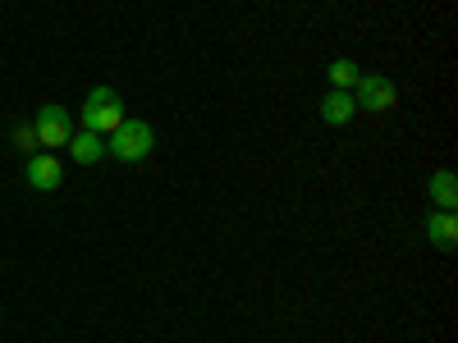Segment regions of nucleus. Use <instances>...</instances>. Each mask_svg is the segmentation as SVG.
<instances>
[{
  "mask_svg": "<svg viewBox=\"0 0 458 343\" xmlns=\"http://www.w3.org/2000/svg\"><path fill=\"white\" fill-rule=\"evenodd\" d=\"M151 146H157V129H151L147 120H124L106 138V156L124 161V165H138V161L151 156Z\"/></svg>",
  "mask_w": 458,
  "mask_h": 343,
  "instance_id": "obj_1",
  "label": "nucleus"
},
{
  "mask_svg": "<svg viewBox=\"0 0 458 343\" xmlns=\"http://www.w3.org/2000/svg\"><path fill=\"white\" fill-rule=\"evenodd\" d=\"M83 129L88 133H101V138H110L114 129L124 124V101H120V92L114 88H92L88 92V101H83Z\"/></svg>",
  "mask_w": 458,
  "mask_h": 343,
  "instance_id": "obj_2",
  "label": "nucleus"
},
{
  "mask_svg": "<svg viewBox=\"0 0 458 343\" xmlns=\"http://www.w3.org/2000/svg\"><path fill=\"white\" fill-rule=\"evenodd\" d=\"M32 133H37V146L42 151H64L69 138H73V120L60 101H47L37 105V120H32Z\"/></svg>",
  "mask_w": 458,
  "mask_h": 343,
  "instance_id": "obj_3",
  "label": "nucleus"
},
{
  "mask_svg": "<svg viewBox=\"0 0 458 343\" xmlns=\"http://www.w3.org/2000/svg\"><path fill=\"white\" fill-rule=\"evenodd\" d=\"M353 101H358V110H367V114H386V110H394L399 88H394L390 73H362L358 88H353Z\"/></svg>",
  "mask_w": 458,
  "mask_h": 343,
  "instance_id": "obj_4",
  "label": "nucleus"
},
{
  "mask_svg": "<svg viewBox=\"0 0 458 343\" xmlns=\"http://www.w3.org/2000/svg\"><path fill=\"white\" fill-rule=\"evenodd\" d=\"M64 183V165L55 151H32L28 156V188H37V193H55V188Z\"/></svg>",
  "mask_w": 458,
  "mask_h": 343,
  "instance_id": "obj_5",
  "label": "nucleus"
},
{
  "mask_svg": "<svg viewBox=\"0 0 458 343\" xmlns=\"http://www.w3.org/2000/svg\"><path fill=\"white\" fill-rule=\"evenodd\" d=\"M427 238L436 252H454L458 247V215L454 211H431L427 215Z\"/></svg>",
  "mask_w": 458,
  "mask_h": 343,
  "instance_id": "obj_6",
  "label": "nucleus"
},
{
  "mask_svg": "<svg viewBox=\"0 0 458 343\" xmlns=\"http://www.w3.org/2000/svg\"><path fill=\"white\" fill-rule=\"evenodd\" d=\"M69 161L73 165H101V156H106V138L101 133H88V129H79V133H73L69 138Z\"/></svg>",
  "mask_w": 458,
  "mask_h": 343,
  "instance_id": "obj_7",
  "label": "nucleus"
},
{
  "mask_svg": "<svg viewBox=\"0 0 458 343\" xmlns=\"http://www.w3.org/2000/svg\"><path fill=\"white\" fill-rule=\"evenodd\" d=\"M358 114V101H353V92H339V88H330L326 96H321V120L330 124V129H344Z\"/></svg>",
  "mask_w": 458,
  "mask_h": 343,
  "instance_id": "obj_8",
  "label": "nucleus"
},
{
  "mask_svg": "<svg viewBox=\"0 0 458 343\" xmlns=\"http://www.w3.org/2000/svg\"><path fill=\"white\" fill-rule=\"evenodd\" d=\"M427 197H431L436 211H458V179H454V170H436L431 174Z\"/></svg>",
  "mask_w": 458,
  "mask_h": 343,
  "instance_id": "obj_9",
  "label": "nucleus"
},
{
  "mask_svg": "<svg viewBox=\"0 0 458 343\" xmlns=\"http://www.w3.org/2000/svg\"><path fill=\"white\" fill-rule=\"evenodd\" d=\"M358 64L349 60V55H339V60H330V88H339V92H353L358 88Z\"/></svg>",
  "mask_w": 458,
  "mask_h": 343,
  "instance_id": "obj_10",
  "label": "nucleus"
},
{
  "mask_svg": "<svg viewBox=\"0 0 458 343\" xmlns=\"http://www.w3.org/2000/svg\"><path fill=\"white\" fill-rule=\"evenodd\" d=\"M14 146L23 151V156H32V151H37V133H32V124H23V129H14Z\"/></svg>",
  "mask_w": 458,
  "mask_h": 343,
  "instance_id": "obj_11",
  "label": "nucleus"
}]
</instances>
